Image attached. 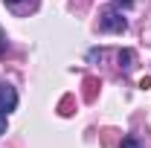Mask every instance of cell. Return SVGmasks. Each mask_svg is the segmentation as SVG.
I'll list each match as a JSON object with an SVG mask.
<instances>
[{
  "label": "cell",
  "mask_w": 151,
  "mask_h": 148,
  "mask_svg": "<svg viewBox=\"0 0 151 148\" xmlns=\"http://www.w3.org/2000/svg\"><path fill=\"white\" fill-rule=\"evenodd\" d=\"M96 90H99V78H96V75H87V78H84V102H93Z\"/></svg>",
  "instance_id": "4"
},
{
  "label": "cell",
  "mask_w": 151,
  "mask_h": 148,
  "mask_svg": "<svg viewBox=\"0 0 151 148\" xmlns=\"http://www.w3.org/2000/svg\"><path fill=\"white\" fill-rule=\"evenodd\" d=\"M99 29H102V32H113V35H119V32H125V29H128V20L122 18V12H119V9L105 6V9L99 12Z\"/></svg>",
  "instance_id": "1"
},
{
  "label": "cell",
  "mask_w": 151,
  "mask_h": 148,
  "mask_svg": "<svg viewBox=\"0 0 151 148\" xmlns=\"http://www.w3.org/2000/svg\"><path fill=\"white\" fill-rule=\"evenodd\" d=\"M58 113H61V116H70V113H73V96H64V99H61Z\"/></svg>",
  "instance_id": "5"
},
{
  "label": "cell",
  "mask_w": 151,
  "mask_h": 148,
  "mask_svg": "<svg viewBox=\"0 0 151 148\" xmlns=\"http://www.w3.org/2000/svg\"><path fill=\"white\" fill-rule=\"evenodd\" d=\"M3 134H6V113L0 111V137H3Z\"/></svg>",
  "instance_id": "7"
},
{
  "label": "cell",
  "mask_w": 151,
  "mask_h": 148,
  "mask_svg": "<svg viewBox=\"0 0 151 148\" xmlns=\"http://www.w3.org/2000/svg\"><path fill=\"white\" fill-rule=\"evenodd\" d=\"M15 108H18V90H15L9 81H0V111L12 113Z\"/></svg>",
  "instance_id": "2"
},
{
  "label": "cell",
  "mask_w": 151,
  "mask_h": 148,
  "mask_svg": "<svg viewBox=\"0 0 151 148\" xmlns=\"http://www.w3.org/2000/svg\"><path fill=\"white\" fill-rule=\"evenodd\" d=\"M119 148H139V142H137L134 137H125V139L119 142Z\"/></svg>",
  "instance_id": "6"
},
{
  "label": "cell",
  "mask_w": 151,
  "mask_h": 148,
  "mask_svg": "<svg viewBox=\"0 0 151 148\" xmlns=\"http://www.w3.org/2000/svg\"><path fill=\"white\" fill-rule=\"evenodd\" d=\"M116 6H125V9H131V6H134V0H116Z\"/></svg>",
  "instance_id": "8"
},
{
  "label": "cell",
  "mask_w": 151,
  "mask_h": 148,
  "mask_svg": "<svg viewBox=\"0 0 151 148\" xmlns=\"http://www.w3.org/2000/svg\"><path fill=\"white\" fill-rule=\"evenodd\" d=\"M119 70L122 73L134 70V50H119Z\"/></svg>",
  "instance_id": "3"
},
{
  "label": "cell",
  "mask_w": 151,
  "mask_h": 148,
  "mask_svg": "<svg viewBox=\"0 0 151 148\" xmlns=\"http://www.w3.org/2000/svg\"><path fill=\"white\" fill-rule=\"evenodd\" d=\"M3 3H9V6H18L20 0H3Z\"/></svg>",
  "instance_id": "9"
}]
</instances>
